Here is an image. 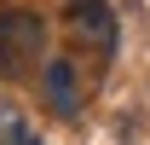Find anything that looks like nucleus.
<instances>
[{"mask_svg": "<svg viewBox=\"0 0 150 145\" xmlns=\"http://www.w3.org/2000/svg\"><path fill=\"white\" fill-rule=\"evenodd\" d=\"M46 47V18L40 12H0V75H23Z\"/></svg>", "mask_w": 150, "mask_h": 145, "instance_id": "f257e3e1", "label": "nucleus"}, {"mask_svg": "<svg viewBox=\"0 0 150 145\" xmlns=\"http://www.w3.org/2000/svg\"><path fill=\"white\" fill-rule=\"evenodd\" d=\"M64 29H69V41L81 47V52H98V58L115 52V12L104 6V0H69Z\"/></svg>", "mask_w": 150, "mask_h": 145, "instance_id": "f03ea898", "label": "nucleus"}, {"mask_svg": "<svg viewBox=\"0 0 150 145\" xmlns=\"http://www.w3.org/2000/svg\"><path fill=\"white\" fill-rule=\"evenodd\" d=\"M40 93H46L52 116H81V75H75V64H69V58H52V64H46Z\"/></svg>", "mask_w": 150, "mask_h": 145, "instance_id": "7ed1b4c3", "label": "nucleus"}, {"mask_svg": "<svg viewBox=\"0 0 150 145\" xmlns=\"http://www.w3.org/2000/svg\"><path fill=\"white\" fill-rule=\"evenodd\" d=\"M0 145H29V128L18 110H0Z\"/></svg>", "mask_w": 150, "mask_h": 145, "instance_id": "20e7f679", "label": "nucleus"}, {"mask_svg": "<svg viewBox=\"0 0 150 145\" xmlns=\"http://www.w3.org/2000/svg\"><path fill=\"white\" fill-rule=\"evenodd\" d=\"M29 145H40V139H29Z\"/></svg>", "mask_w": 150, "mask_h": 145, "instance_id": "39448f33", "label": "nucleus"}]
</instances>
